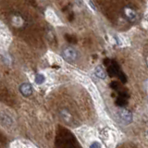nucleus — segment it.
Here are the masks:
<instances>
[{
  "instance_id": "f257e3e1",
  "label": "nucleus",
  "mask_w": 148,
  "mask_h": 148,
  "mask_svg": "<svg viewBox=\"0 0 148 148\" xmlns=\"http://www.w3.org/2000/svg\"><path fill=\"white\" fill-rule=\"evenodd\" d=\"M62 57L68 62H73L78 58V52L75 48L69 46L62 51Z\"/></svg>"
},
{
  "instance_id": "f03ea898",
  "label": "nucleus",
  "mask_w": 148,
  "mask_h": 148,
  "mask_svg": "<svg viewBox=\"0 0 148 148\" xmlns=\"http://www.w3.org/2000/svg\"><path fill=\"white\" fill-rule=\"evenodd\" d=\"M123 15L125 18L131 23L136 22L138 20V14L135 11V9H133L131 7H124L123 8Z\"/></svg>"
},
{
  "instance_id": "7ed1b4c3",
  "label": "nucleus",
  "mask_w": 148,
  "mask_h": 148,
  "mask_svg": "<svg viewBox=\"0 0 148 148\" xmlns=\"http://www.w3.org/2000/svg\"><path fill=\"white\" fill-rule=\"evenodd\" d=\"M119 118L121 119V120L125 124H130L132 122V113L129 109L125 108H119Z\"/></svg>"
},
{
  "instance_id": "20e7f679",
  "label": "nucleus",
  "mask_w": 148,
  "mask_h": 148,
  "mask_svg": "<svg viewBox=\"0 0 148 148\" xmlns=\"http://www.w3.org/2000/svg\"><path fill=\"white\" fill-rule=\"evenodd\" d=\"M45 18L50 23H52L54 25H60L61 24V21L59 20L58 16L55 13L54 10L52 9H46L45 11Z\"/></svg>"
},
{
  "instance_id": "39448f33",
  "label": "nucleus",
  "mask_w": 148,
  "mask_h": 148,
  "mask_svg": "<svg viewBox=\"0 0 148 148\" xmlns=\"http://www.w3.org/2000/svg\"><path fill=\"white\" fill-rule=\"evenodd\" d=\"M20 92H21V94L23 96H25V97L32 95V84L29 82L21 83V86H20Z\"/></svg>"
},
{
  "instance_id": "423d86ee",
  "label": "nucleus",
  "mask_w": 148,
  "mask_h": 148,
  "mask_svg": "<svg viewBox=\"0 0 148 148\" xmlns=\"http://www.w3.org/2000/svg\"><path fill=\"white\" fill-rule=\"evenodd\" d=\"M11 23L15 27L20 28L24 24V20H23V18L21 15H18V14H14L11 17Z\"/></svg>"
},
{
  "instance_id": "0eeeda50",
  "label": "nucleus",
  "mask_w": 148,
  "mask_h": 148,
  "mask_svg": "<svg viewBox=\"0 0 148 148\" xmlns=\"http://www.w3.org/2000/svg\"><path fill=\"white\" fill-rule=\"evenodd\" d=\"M95 73L96 77H98L99 79H102V80H105L106 78V71H105V69L102 66H97L95 69Z\"/></svg>"
},
{
  "instance_id": "6e6552de",
  "label": "nucleus",
  "mask_w": 148,
  "mask_h": 148,
  "mask_svg": "<svg viewBox=\"0 0 148 148\" xmlns=\"http://www.w3.org/2000/svg\"><path fill=\"white\" fill-rule=\"evenodd\" d=\"M45 78L43 74H37V75L35 76V79H34V81L37 84H42V83L45 82Z\"/></svg>"
},
{
  "instance_id": "1a4fd4ad",
  "label": "nucleus",
  "mask_w": 148,
  "mask_h": 148,
  "mask_svg": "<svg viewBox=\"0 0 148 148\" xmlns=\"http://www.w3.org/2000/svg\"><path fill=\"white\" fill-rule=\"evenodd\" d=\"M60 115L62 116L63 119H65V120H67L68 118H71V114H69L68 111H66V110H62L61 113H60Z\"/></svg>"
},
{
  "instance_id": "9d476101",
  "label": "nucleus",
  "mask_w": 148,
  "mask_h": 148,
  "mask_svg": "<svg viewBox=\"0 0 148 148\" xmlns=\"http://www.w3.org/2000/svg\"><path fill=\"white\" fill-rule=\"evenodd\" d=\"M89 148H101V145L98 142H95V143H92Z\"/></svg>"
},
{
  "instance_id": "9b49d317",
  "label": "nucleus",
  "mask_w": 148,
  "mask_h": 148,
  "mask_svg": "<svg viewBox=\"0 0 148 148\" xmlns=\"http://www.w3.org/2000/svg\"><path fill=\"white\" fill-rule=\"evenodd\" d=\"M110 86L112 88H114V89H119V84L118 82H113L112 83H111Z\"/></svg>"
},
{
  "instance_id": "f8f14e48",
  "label": "nucleus",
  "mask_w": 148,
  "mask_h": 148,
  "mask_svg": "<svg viewBox=\"0 0 148 148\" xmlns=\"http://www.w3.org/2000/svg\"><path fill=\"white\" fill-rule=\"evenodd\" d=\"M145 62H146V65H147V67H148V55L146 56V58H145Z\"/></svg>"
},
{
  "instance_id": "ddd939ff",
  "label": "nucleus",
  "mask_w": 148,
  "mask_h": 148,
  "mask_svg": "<svg viewBox=\"0 0 148 148\" xmlns=\"http://www.w3.org/2000/svg\"><path fill=\"white\" fill-rule=\"evenodd\" d=\"M147 102H148V97H147Z\"/></svg>"
}]
</instances>
